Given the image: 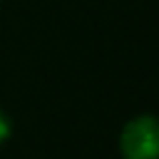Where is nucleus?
I'll use <instances>...</instances> for the list:
<instances>
[{"mask_svg": "<svg viewBox=\"0 0 159 159\" xmlns=\"http://www.w3.org/2000/svg\"><path fill=\"white\" fill-rule=\"evenodd\" d=\"M122 159H159V117L137 114L119 132Z\"/></svg>", "mask_w": 159, "mask_h": 159, "instance_id": "obj_1", "label": "nucleus"}, {"mask_svg": "<svg viewBox=\"0 0 159 159\" xmlns=\"http://www.w3.org/2000/svg\"><path fill=\"white\" fill-rule=\"evenodd\" d=\"M10 129H12V127H10V119H7V114L0 109V147L7 142V137H10Z\"/></svg>", "mask_w": 159, "mask_h": 159, "instance_id": "obj_2", "label": "nucleus"}]
</instances>
